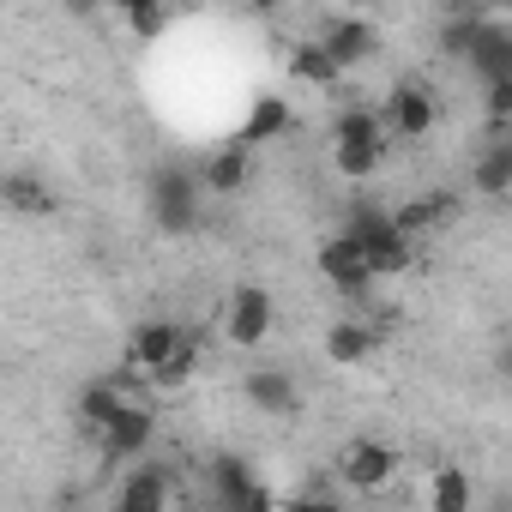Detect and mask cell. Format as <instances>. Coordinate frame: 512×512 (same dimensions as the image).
<instances>
[{
  "mask_svg": "<svg viewBox=\"0 0 512 512\" xmlns=\"http://www.w3.org/2000/svg\"><path fill=\"white\" fill-rule=\"evenodd\" d=\"M344 235L368 253L374 278H404V272H416V247H422V241H410V235L392 223V211H380V205H356L350 223H344Z\"/></svg>",
  "mask_w": 512,
  "mask_h": 512,
  "instance_id": "1",
  "label": "cell"
},
{
  "mask_svg": "<svg viewBox=\"0 0 512 512\" xmlns=\"http://www.w3.org/2000/svg\"><path fill=\"white\" fill-rule=\"evenodd\" d=\"M217 326L235 350H260L272 344V326H278V296L266 284H235L217 308Z\"/></svg>",
  "mask_w": 512,
  "mask_h": 512,
  "instance_id": "2",
  "label": "cell"
},
{
  "mask_svg": "<svg viewBox=\"0 0 512 512\" xmlns=\"http://www.w3.org/2000/svg\"><path fill=\"white\" fill-rule=\"evenodd\" d=\"M91 440H97V458H103L109 470H115V464H139V458L151 452V440H157V410H151L145 398H127Z\"/></svg>",
  "mask_w": 512,
  "mask_h": 512,
  "instance_id": "3",
  "label": "cell"
},
{
  "mask_svg": "<svg viewBox=\"0 0 512 512\" xmlns=\"http://www.w3.org/2000/svg\"><path fill=\"white\" fill-rule=\"evenodd\" d=\"M199 199H205V187H199V175L193 169H157L151 175V217H157V229H169V235H187V229H199Z\"/></svg>",
  "mask_w": 512,
  "mask_h": 512,
  "instance_id": "4",
  "label": "cell"
},
{
  "mask_svg": "<svg viewBox=\"0 0 512 512\" xmlns=\"http://www.w3.org/2000/svg\"><path fill=\"white\" fill-rule=\"evenodd\" d=\"M380 127H386V139H428L440 127V97L416 79H398L380 109Z\"/></svg>",
  "mask_w": 512,
  "mask_h": 512,
  "instance_id": "5",
  "label": "cell"
},
{
  "mask_svg": "<svg viewBox=\"0 0 512 512\" xmlns=\"http://www.w3.org/2000/svg\"><path fill=\"white\" fill-rule=\"evenodd\" d=\"M332 470H338L344 488H356V494H380V488H392V476L404 470V458H398L386 440H368V434H362V440H350V446L338 452Z\"/></svg>",
  "mask_w": 512,
  "mask_h": 512,
  "instance_id": "6",
  "label": "cell"
},
{
  "mask_svg": "<svg viewBox=\"0 0 512 512\" xmlns=\"http://www.w3.org/2000/svg\"><path fill=\"white\" fill-rule=\"evenodd\" d=\"M314 266H320V278L338 290V296H350V302H362L380 278H374V266H368V253L338 229L332 241H320V253H314Z\"/></svg>",
  "mask_w": 512,
  "mask_h": 512,
  "instance_id": "7",
  "label": "cell"
},
{
  "mask_svg": "<svg viewBox=\"0 0 512 512\" xmlns=\"http://www.w3.org/2000/svg\"><path fill=\"white\" fill-rule=\"evenodd\" d=\"M241 398L260 410V416H296V410H302V386H296V374L278 368V362L247 368V374H241Z\"/></svg>",
  "mask_w": 512,
  "mask_h": 512,
  "instance_id": "8",
  "label": "cell"
},
{
  "mask_svg": "<svg viewBox=\"0 0 512 512\" xmlns=\"http://www.w3.org/2000/svg\"><path fill=\"white\" fill-rule=\"evenodd\" d=\"M314 43L332 55L338 73H356V67H368V61L380 55V31H374L368 19H332V25H320Z\"/></svg>",
  "mask_w": 512,
  "mask_h": 512,
  "instance_id": "9",
  "label": "cell"
},
{
  "mask_svg": "<svg viewBox=\"0 0 512 512\" xmlns=\"http://www.w3.org/2000/svg\"><path fill=\"white\" fill-rule=\"evenodd\" d=\"M139 380H145L139 368H127V374H103V380H91V386L79 392V404H73V416H79V428H85V434H97V428H103V422H109V416H115V410L127 404V398H139Z\"/></svg>",
  "mask_w": 512,
  "mask_h": 512,
  "instance_id": "10",
  "label": "cell"
},
{
  "mask_svg": "<svg viewBox=\"0 0 512 512\" xmlns=\"http://www.w3.org/2000/svg\"><path fill=\"white\" fill-rule=\"evenodd\" d=\"M464 67L488 85V79H506L512 73V31L500 19H476V37L464 49Z\"/></svg>",
  "mask_w": 512,
  "mask_h": 512,
  "instance_id": "11",
  "label": "cell"
},
{
  "mask_svg": "<svg viewBox=\"0 0 512 512\" xmlns=\"http://www.w3.org/2000/svg\"><path fill=\"white\" fill-rule=\"evenodd\" d=\"M181 338H187V326H181L175 314H151V320H139V326L127 332V368H139V374L157 368Z\"/></svg>",
  "mask_w": 512,
  "mask_h": 512,
  "instance_id": "12",
  "label": "cell"
},
{
  "mask_svg": "<svg viewBox=\"0 0 512 512\" xmlns=\"http://www.w3.org/2000/svg\"><path fill=\"white\" fill-rule=\"evenodd\" d=\"M0 205H7L13 217H55L61 211L55 187L43 175H31V169H7V175H0Z\"/></svg>",
  "mask_w": 512,
  "mask_h": 512,
  "instance_id": "13",
  "label": "cell"
},
{
  "mask_svg": "<svg viewBox=\"0 0 512 512\" xmlns=\"http://www.w3.org/2000/svg\"><path fill=\"white\" fill-rule=\"evenodd\" d=\"M290 127H296V109H290L284 97H272V91H266V97H253V103H247V115H241L235 139H241V145H253V151H260V145L284 139Z\"/></svg>",
  "mask_w": 512,
  "mask_h": 512,
  "instance_id": "14",
  "label": "cell"
},
{
  "mask_svg": "<svg viewBox=\"0 0 512 512\" xmlns=\"http://www.w3.org/2000/svg\"><path fill=\"white\" fill-rule=\"evenodd\" d=\"M247 181H253V145H241V139L217 145L205 157V169H199V187L205 193H241Z\"/></svg>",
  "mask_w": 512,
  "mask_h": 512,
  "instance_id": "15",
  "label": "cell"
},
{
  "mask_svg": "<svg viewBox=\"0 0 512 512\" xmlns=\"http://www.w3.org/2000/svg\"><path fill=\"white\" fill-rule=\"evenodd\" d=\"M374 326L368 320H332L326 332H320V356L332 362V368H362L368 356H374Z\"/></svg>",
  "mask_w": 512,
  "mask_h": 512,
  "instance_id": "16",
  "label": "cell"
},
{
  "mask_svg": "<svg viewBox=\"0 0 512 512\" xmlns=\"http://www.w3.org/2000/svg\"><path fill=\"white\" fill-rule=\"evenodd\" d=\"M452 217H458V199H452V193H428V199H404V205H392V223H398L410 241L446 229Z\"/></svg>",
  "mask_w": 512,
  "mask_h": 512,
  "instance_id": "17",
  "label": "cell"
},
{
  "mask_svg": "<svg viewBox=\"0 0 512 512\" xmlns=\"http://www.w3.org/2000/svg\"><path fill=\"white\" fill-rule=\"evenodd\" d=\"M175 500V476L169 470H133L121 488H115V506L121 512H157Z\"/></svg>",
  "mask_w": 512,
  "mask_h": 512,
  "instance_id": "18",
  "label": "cell"
},
{
  "mask_svg": "<svg viewBox=\"0 0 512 512\" xmlns=\"http://www.w3.org/2000/svg\"><path fill=\"white\" fill-rule=\"evenodd\" d=\"M470 187H476L482 199H506V193H512V139H488V151H482L476 169H470Z\"/></svg>",
  "mask_w": 512,
  "mask_h": 512,
  "instance_id": "19",
  "label": "cell"
},
{
  "mask_svg": "<svg viewBox=\"0 0 512 512\" xmlns=\"http://www.w3.org/2000/svg\"><path fill=\"white\" fill-rule=\"evenodd\" d=\"M193 374H199V344H193V332H187L157 368H145V386H151V392H187Z\"/></svg>",
  "mask_w": 512,
  "mask_h": 512,
  "instance_id": "20",
  "label": "cell"
},
{
  "mask_svg": "<svg viewBox=\"0 0 512 512\" xmlns=\"http://www.w3.org/2000/svg\"><path fill=\"white\" fill-rule=\"evenodd\" d=\"M428 512H464L470 500H476V488H470V476H464V464H434V476H428Z\"/></svg>",
  "mask_w": 512,
  "mask_h": 512,
  "instance_id": "21",
  "label": "cell"
},
{
  "mask_svg": "<svg viewBox=\"0 0 512 512\" xmlns=\"http://www.w3.org/2000/svg\"><path fill=\"white\" fill-rule=\"evenodd\" d=\"M332 163L344 181H368L386 163V139H332Z\"/></svg>",
  "mask_w": 512,
  "mask_h": 512,
  "instance_id": "22",
  "label": "cell"
},
{
  "mask_svg": "<svg viewBox=\"0 0 512 512\" xmlns=\"http://www.w3.org/2000/svg\"><path fill=\"white\" fill-rule=\"evenodd\" d=\"M115 13H121V25L139 37V43H157L169 25H175V13H169V0H115Z\"/></svg>",
  "mask_w": 512,
  "mask_h": 512,
  "instance_id": "23",
  "label": "cell"
},
{
  "mask_svg": "<svg viewBox=\"0 0 512 512\" xmlns=\"http://www.w3.org/2000/svg\"><path fill=\"white\" fill-rule=\"evenodd\" d=\"M290 79H302L308 91H338V85H344V73L332 67V55H326L320 43H302V49H290Z\"/></svg>",
  "mask_w": 512,
  "mask_h": 512,
  "instance_id": "24",
  "label": "cell"
},
{
  "mask_svg": "<svg viewBox=\"0 0 512 512\" xmlns=\"http://www.w3.org/2000/svg\"><path fill=\"white\" fill-rule=\"evenodd\" d=\"M253 488V470H247V458H235V452H223V458H211V494L223 500V506H241V494Z\"/></svg>",
  "mask_w": 512,
  "mask_h": 512,
  "instance_id": "25",
  "label": "cell"
},
{
  "mask_svg": "<svg viewBox=\"0 0 512 512\" xmlns=\"http://www.w3.org/2000/svg\"><path fill=\"white\" fill-rule=\"evenodd\" d=\"M332 139H386V127H380V109H368V103H350V109H338V115H332Z\"/></svg>",
  "mask_w": 512,
  "mask_h": 512,
  "instance_id": "26",
  "label": "cell"
},
{
  "mask_svg": "<svg viewBox=\"0 0 512 512\" xmlns=\"http://www.w3.org/2000/svg\"><path fill=\"white\" fill-rule=\"evenodd\" d=\"M488 139H506V127H512V73L506 79H488Z\"/></svg>",
  "mask_w": 512,
  "mask_h": 512,
  "instance_id": "27",
  "label": "cell"
},
{
  "mask_svg": "<svg viewBox=\"0 0 512 512\" xmlns=\"http://www.w3.org/2000/svg\"><path fill=\"white\" fill-rule=\"evenodd\" d=\"M470 37H476V13H458V19H446V25H440V55H446V61H464Z\"/></svg>",
  "mask_w": 512,
  "mask_h": 512,
  "instance_id": "28",
  "label": "cell"
},
{
  "mask_svg": "<svg viewBox=\"0 0 512 512\" xmlns=\"http://www.w3.org/2000/svg\"><path fill=\"white\" fill-rule=\"evenodd\" d=\"M247 7L260 13V19H272V13H284V7H290V0H247Z\"/></svg>",
  "mask_w": 512,
  "mask_h": 512,
  "instance_id": "29",
  "label": "cell"
},
{
  "mask_svg": "<svg viewBox=\"0 0 512 512\" xmlns=\"http://www.w3.org/2000/svg\"><path fill=\"white\" fill-rule=\"evenodd\" d=\"M205 0H169V13H199Z\"/></svg>",
  "mask_w": 512,
  "mask_h": 512,
  "instance_id": "30",
  "label": "cell"
}]
</instances>
